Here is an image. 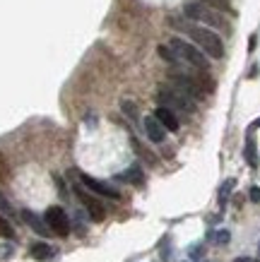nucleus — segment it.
<instances>
[{"label":"nucleus","mask_w":260,"mask_h":262,"mask_svg":"<svg viewBox=\"0 0 260 262\" xmlns=\"http://www.w3.org/2000/svg\"><path fill=\"white\" fill-rule=\"evenodd\" d=\"M75 192H77L79 202L85 205V209H87V214H89V219H92V222H104V216H106V209H104L102 202H99V200H96L94 195L85 192L82 188H77Z\"/></svg>","instance_id":"obj_6"},{"label":"nucleus","mask_w":260,"mask_h":262,"mask_svg":"<svg viewBox=\"0 0 260 262\" xmlns=\"http://www.w3.org/2000/svg\"><path fill=\"white\" fill-rule=\"evenodd\" d=\"M118 181L133 183V185H142V181H145V176H142L140 166H130V168H128V171H123V173L118 176Z\"/></svg>","instance_id":"obj_11"},{"label":"nucleus","mask_w":260,"mask_h":262,"mask_svg":"<svg viewBox=\"0 0 260 262\" xmlns=\"http://www.w3.org/2000/svg\"><path fill=\"white\" fill-rule=\"evenodd\" d=\"M258 250H260V246H258Z\"/></svg>","instance_id":"obj_23"},{"label":"nucleus","mask_w":260,"mask_h":262,"mask_svg":"<svg viewBox=\"0 0 260 262\" xmlns=\"http://www.w3.org/2000/svg\"><path fill=\"white\" fill-rule=\"evenodd\" d=\"M234 262H251V260H248V257H236Z\"/></svg>","instance_id":"obj_22"},{"label":"nucleus","mask_w":260,"mask_h":262,"mask_svg":"<svg viewBox=\"0 0 260 262\" xmlns=\"http://www.w3.org/2000/svg\"><path fill=\"white\" fill-rule=\"evenodd\" d=\"M145 133H147V137H150L152 142H162L166 137V130L162 127V123H159L154 116H147V118H145Z\"/></svg>","instance_id":"obj_9"},{"label":"nucleus","mask_w":260,"mask_h":262,"mask_svg":"<svg viewBox=\"0 0 260 262\" xmlns=\"http://www.w3.org/2000/svg\"><path fill=\"white\" fill-rule=\"evenodd\" d=\"M229 238H231V236H229V231H217V233H214V243H217V246L229 243Z\"/></svg>","instance_id":"obj_18"},{"label":"nucleus","mask_w":260,"mask_h":262,"mask_svg":"<svg viewBox=\"0 0 260 262\" xmlns=\"http://www.w3.org/2000/svg\"><path fill=\"white\" fill-rule=\"evenodd\" d=\"M44 222H46V226L53 233H58V236H68L70 233V219H68V214H65L63 207H48L46 214H44Z\"/></svg>","instance_id":"obj_5"},{"label":"nucleus","mask_w":260,"mask_h":262,"mask_svg":"<svg viewBox=\"0 0 260 262\" xmlns=\"http://www.w3.org/2000/svg\"><path fill=\"white\" fill-rule=\"evenodd\" d=\"M171 51L173 56L178 58V63H186L188 68H193V70H207V60H205V53L203 51H197L193 43H188V41L178 39V36H173L171 39Z\"/></svg>","instance_id":"obj_2"},{"label":"nucleus","mask_w":260,"mask_h":262,"mask_svg":"<svg viewBox=\"0 0 260 262\" xmlns=\"http://www.w3.org/2000/svg\"><path fill=\"white\" fill-rule=\"evenodd\" d=\"M203 5H207V8H214V10H224V12H231L229 0H205Z\"/></svg>","instance_id":"obj_14"},{"label":"nucleus","mask_w":260,"mask_h":262,"mask_svg":"<svg viewBox=\"0 0 260 262\" xmlns=\"http://www.w3.org/2000/svg\"><path fill=\"white\" fill-rule=\"evenodd\" d=\"M0 212H3V214H8V216L15 214V209H12V205L8 202V198H5L3 192H0Z\"/></svg>","instance_id":"obj_17"},{"label":"nucleus","mask_w":260,"mask_h":262,"mask_svg":"<svg viewBox=\"0 0 260 262\" xmlns=\"http://www.w3.org/2000/svg\"><path fill=\"white\" fill-rule=\"evenodd\" d=\"M248 195H251L253 202H260V188H251V192H248Z\"/></svg>","instance_id":"obj_20"},{"label":"nucleus","mask_w":260,"mask_h":262,"mask_svg":"<svg viewBox=\"0 0 260 262\" xmlns=\"http://www.w3.org/2000/svg\"><path fill=\"white\" fill-rule=\"evenodd\" d=\"M8 176V164L3 161V157H0V178H5Z\"/></svg>","instance_id":"obj_21"},{"label":"nucleus","mask_w":260,"mask_h":262,"mask_svg":"<svg viewBox=\"0 0 260 262\" xmlns=\"http://www.w3.org/2000/svg\"><path fill=\"white\" fill-rule=\"evenodd\" d=\"M186 32H188V36L205 51L207 56H212V58L224 56V43H222V39L212 29H207V27H186Z\"/></svg>","instance_id":"obj_3"},{"label":"nucleus","mask_w":260,"mask_h":262,"mask_svg":"<svg viewBox=\"0 0 260 262\" xmlns=\"http://www.w3.org/2000/svg\"><path fill=\"white\" fill-rule=\"evenodd\" d=\"M154 118H157L159 123H162V127L169 130V133H176V130H178V118H176V113L164 108V106H159L157 111H154Z\"/></svg>","instance_id":"obj_8"},{"label":"nucleus","mask_w":260,"mask_h":262,"mask_svg":"<svg viewBox=\"0 0 260 262\" xmlns=\"http://www.w3.org/2000/svg\"><path fill=\"white\" fill-rule=\"evenodd\" d=\"M79 181H82V185L85 188H89L92 192H96V195H104V198H111V200H118V190L113 188V185H109V183L104 181H96V178H92V176L87 173H79Z\"/></svg>","instance_id":"obj_7"},{"label":"nucleus","mask_w":260,"mask_h":262,"mask_svg":"<svg viewBox=\"0 0 260 262\" xmlns=\"http://www.w3.org/2000/svg\"><path fill=\"white\" fill-rule=\"evenodd\" d=\"M159 56L164 58L166 63H171V65L178 63V58L173 56V51H171V48H166V46H159Z\"/></svg>","instance_id":"obj_16"},{"label":"nucleus","mask_w":260,"mask_h":262,"mask_svg":"<svg viewBox=\"0 0 260 262\" xmlns=\"http://www.w3.org/2000/svg\"><path fill=\"white\" fill-rule=\"evenodd\" d=\"M234 188V181H227V185L222 188V198H219V202L222 205H227V198H229V190Z\"/></svg>","instance_id":"obj_19"},{"label":"nucleus","mask_w":260,"mask_h":262,"mask_svg":"<svg viewBox=\"0 0 260 262\" xmlns=\"http://www.w3.org/2000/svg\"><path fill=\"white\" fill-rule=\"evenodd\" d=\"M246 161L251 168H258V147H255V140L251 135L246 140Z\"/></svg>","instance_id":"obj_13"},{"label":"nucleus","mask_w":260,"mask_h":262,"mask_svg":"<svg viewBox=\"0 0 260 262\" xmlns=\"http://www.w3.org/2000/svg\"><path fill=\"white\" fill-rule=\"evenodd\" d=\"M29 253H32L34 260H41V262H44V260H51V255H53V248L46 246V243H34Z\"/></svg>","instance_id":"obj_12"},{"label":"nucleus","mask_w":260,"mask_h":262,"mask_svg":"<svg viewBox=\"0 0 260 262\" xmlns=\"http://www.w3.org/2000/svg\"><path fill=\"white\" fill-rule=\"evenodd\" d=\"M183 12H186V17L195 19V22H203L205 27H212V29H227V19H224L217 10L207 8V5H203V3H188Z\"/></svg>","instance_id":"obj_4"},{"label":"nucleus","mask_w":260,"mask_h":262,"mask_svg":"<svg viewBox=\"0 0 260 262\" xmlns=\"http://www.w3.org/2000/svg\"><path fill=\"white\" fill-rule=\"evenodd\" d=\"M0 236H3V238H12V236H15V231H12L10 222L3 214H0Z\"/></svg>","instance_id":"obj_15"},{"label":"nucleus","mask_w":260,"mask_h":262,"mask_svg":"<svg viewBox=\"0 0 260 262\" xmlns=\"http://www.w3.org/2000/svg\"><path fill=\"white\" fill-rule=\"evenodd\" d=\"M22 219H24V224H27V226H32L39 236H48V231H51V229L46 226V222H41L39 216L34 214L32 209H22Z\"/></svg>","instance_id":"obj_10"},{"label":"nucleus","mask_w":260,"mask_h":262,"mask_svg":"<svg viewBox=\"0 0 260 262\" xmlns=\"http://www.w3.org/2000/svg\"><path fill=\"white\" fill-rule=\"evenodd\" d=\"M157 99L162 101V106L164 108H169V111H181V113H193L195 111V103H193V99H190L188 94H183L181 89L171 87V84H162V87L157 89Z\"/></svg>","instance_id":"obj_1"}]
</instances>
